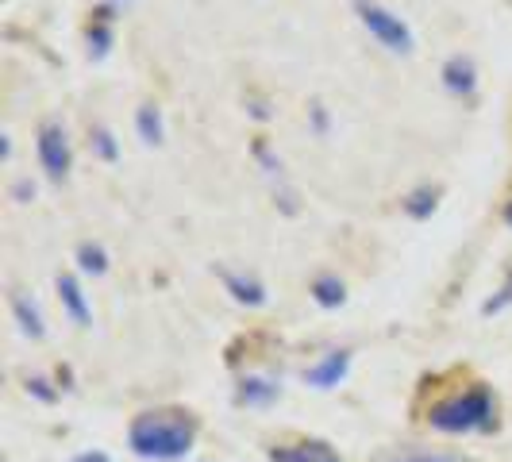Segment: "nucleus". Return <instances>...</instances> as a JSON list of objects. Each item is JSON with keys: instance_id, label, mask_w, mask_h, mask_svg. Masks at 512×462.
Segmentation results:
<instances>
[{"instance_id": "obj_1", "label": "nucleus", "mask_w": 512, "mask_h": 462, "mask_svg": "<svg viewBox=\"0 0 512 462\" xmlns=\"http://www.w3.org/2000/svg\"><path fill=\"white\" fill-rule=\"evenodd\" d=\"M128 443L139 459L178 462L197 443V420L181 409H154L139 412L128 428Z\"/></svg>"}, {"instance_id": "obj_2", "label": "nucleus", "mask_w": 512, "mask_h": 462, "mask_svg": "<svg viewBox=\"0 0 512 462\" xmlns=\"http://www.w3.org/2000/svg\"><path fill=\"white\" fill-rule=\"evenodd\" d=\"M493 393L489 389H470L462 397H451L432 409V428L436 432H451V436H466V432H486L493 428Z\"/></svg>"}, {"instance_id": "obj_3", "label": "nucleus", "mask_w": 512, "mask_h": 462, "mask_svg": "<svg viewBox=\"0 0 512 462\" xmlns=\"http://www.w3.org/2000/svg\"><path fill=\"white\" fill-rule=\"evenodd\" d=\"M355 8H359L362 27H366L382 47H389V51H397V54L412 51V31L401 16L385 12L382 4H370V0H355Z\"/></svg>"}, {"instance_id": "obj_4", "label": "nucleus", "mask_w": 512, "mask_h": 462, "mask_svg": "<svg viewBox=\"0 0 512 462\" xmlns=\"http://www.w3.org/2000/svg\"><path fill=\"white\" fill-rule=\"evenodd\" d=\"M39 162H43V170H47V178L51 181H62L66 174H70V162H74L70 139H66V128L54 124V120L39 128Z\"/></svg>"}, {"instance_id": "obj_5", "label": "nucleus", "mask_w": 512, "mask_h": 462, "mask_svg": "<svg viewBox=\"0 0 512 462\" xmlns=\"http://www.w3.org/2000/svg\"><path fill=\"white\" fill-rule=\"evenodd\" d=\"M347 366H351V355L347 351H332V355H324L316 366H308L305 382L316 385V389H335V385L347 378Z\"/></svg>"}, {"instance_id": "obj_6", "label": "nucleus", "mask_w": 512, "mask_h": 462, "mask_svg": "<svg viewBox=\"0 0 512 462\" xmlns=\"http://www.w3.org/2000/svg\"><path fill=\"white\" fill-rule=\"evenodd\" d=\"M270 462H343L328 443H282L270 451Z\"/></svg>"}, {"instance_id": "obj_7", "label": "nucleus", "mask_w": 512, "mask_h": 462, "mask_svg": "<svg viewBox=\"0 0 512 462\" xmlns=\"http://www.w3.org/2000/svg\"><path fill=\"white\" fill-rule=\"evenodd\" d=\"M443 85H447V93H455V97H470V93L478 89V70H474V62L455 54V58L443 66Z\"/></svg>"}, {"instance_id": "obj_8", "label": "nucleus", "mask_w": 512, "mask_h": 462, "mask_svg": "<svg viewBox=\"0 0 512 462\" xmlns=\"http://www.w3.org/2000/svg\"><path fill=\"white\" fill-rule=\"evenodd\" d=\"M278 397H282V385L274 382V378H247V382L239 385V405H247V409L274 405Z\"/></svg>"}, {"instance_id": "obj_9", "label": "nucleus", "mask_w": 512, "mask_h": 462, "mask_svg": "<svg viewBox=\"0 0 512 462\" xmlns=\"http://www.w3.org/2000/svg\"><path fill=\"white\" fill-rule=\"evenodd\" d=\"M58 297H62V305H66V312L74 316L77 328H89V305H85V293H81V285L74 282V278H58Z\"/></svg>"}, {"instance_id": "obj_10", "label": "nucleus", "mask_w": 512, "mask_h": 462, "mask_svg": "<svg viewBox=\"0 0 512 462\" xmlns=\"http://www.w3.org/2000/svg\"><path fill=\"white\" fill-rule=\"evenodd\" d=\"M224 285H228V293L239 301V305H266V285L255 282V278H243V274H224Z\"/></svg>"}, {"instance_id": "obj_11", "label": "nucleus", "mask_w": 512, "mask_h": 462, "mask_svg": "<svg viewBox=\"0 0 512 462\" xmlns=\"http://www.w3.org/2000/svg\"><path fill=\"white\" fill-rule=\"evenodd\" d=\"M12 312H16V320H20V328H24V335H31V339H43V312H39V305L27 297V293H20V297H12Z\"/></svg>"}, {"instance_id": "obj_12", "label": "nucleus", "mask_w": 512, "mask_h": 462, "mask_svg": "<svg viewBox=\"0 0 512 462\" xmlns=\"http://www.w3.org/2000/svg\"><path fill=\"white\" fill-rule=\"evenodd\" d=\"M312 297H316V305H324V308H339L343 301H347L343 282L332 278V274H324V278H316V282H312Z\"/></svg>"}, {"instance_id": "obj_13", "label": "nucleus", "mask_w": 512, "mask_h": 462, "mask_svg": "<svg viewBox=\"0 0 512 462\" xmlns=\"http://www.w3.org/2000/svg\"><path fill=\"white\" fill-rule=\"evenodd\" d=\"M135 128L143 135V143H162V112L154 104H143L135 112Z\"/></svg>"}, {"instance_id": "obj_14", "label": "nucleus", "mask_w": 512, "mask_h": 462, "mask_svg": "<svg viewBox=\"0 0 512 462\" xmlns=\"http://www.w3.org/2000/svg\"><path fill=\"white\" fill-rule=\"evenodd\" d=\"M374 462H470L462 455H447V451H389Z\"/></svg>"}, {"instance_id": "obj_15", "label": "nucleus", "mask_w": 512, "mask_h": 462, "mask_svg": "<svg viewBox=\"0 0 512 462\" xmlns=\"http://www.w3.org/2000/svg\"><path fill=\"white\" fill-rule=\"evenodd\" d=\"M436 205H439V189H416V193H409V201H405V212L416 216V220H428L436 212Z\"/></svg>"}, {"instance_id": "obj_16", "label": "nucleus", "mask_w": 512, "mask_h": 462, "mask_svg": "<svg viewBox=\"0 0 512 462\" xmlns=\"http://www.w3.org/2000/svg\"><path fill=\"white\" fill-rule=\"evenodd\" d=\"M77 262H81L85 274H104L108 270V255H104V247H97V243H81L77 247Z\"/></svg>"}, {"instance_id": "obj_17", "label": "nucleus", "mask_w": 512, "mask_h": 462, "mask_svg": "<svg viewBox=\"0 0 512 462\" xmlns=\"http://www.w3.org/2000/svg\"><path fill=\"white\" fill-rule=\"evenodd\" d=\"M108 47H112V31H108L104 20H97V24L89 27V54H93V58H104Z\"/></svg>"}, {"instance_id": "obj_18", "label": "nucleus", "mask_w": 512, "mask_h": 462, "mask_svg": "<svg viewBox=\"0 0 512 462\" xmlns=\"http://www.w3.org/2000/svg\"><path fill=\"white\" fill-rule=\"evenodd\" d=\"M93 151L101 154L104 162H116V143H112V131H104V128H97L93 131Z\"/></svg>"}, {"instance_id": "obj_19", "label": "nucleus", "mask_w": 512, "mask_h": 462, "mask_svg": "<svg viewBox=\"0 0 512 462\" xmlns=\"http://www.w3.org/2000/svg\"><path fill=\"white\" fill-rule=\"evenodd\" d=\"M509 305H512V278L505 282V289H501L497 297H489L486 305H482V312H486V316H493V312H505Z\"/></svg>"}, {"instance_id": "obj_20", "label": "nucleus", "mask_w": 512, "mask_h": 462, "mask_svg": "<svg viewBox=\"0 0 512 462\" xmlns=\"http://www.w3.org/2000/svg\"><path fill=\"white\" fill-rule=\"evenodd\" d=\"M74 462H108V455H101V451H85V455H77Z\"/></svg>"}, {"instance_id": "obj_21", "label": "nucleus", "mask_w": 512, "mask_h": 462, "mask_svg": "<svg viewBox=\"0 0 512 462\" xmlns=\"http://www.w3.org/2000/svg\"><path fill=\"white\" fill-rule=\"evenodd\" d=\"M16 197H35V185H27V181H20V185H16Z\"/></svg>"}, {"instance_id": "obj_22", "label": "nucleus", "mask_w": 512, "mask_h": 462, "mask_svg": "<svg viewBox=\"0 0 512 462\" xmlns=\"http://www.w3.org/2000/svg\"><path fill=\"white\" fill-rule=\"evenodd\" d=\"M505 224H509V228H512V205L505 208Z\"/></svg>"}]
</instances>
